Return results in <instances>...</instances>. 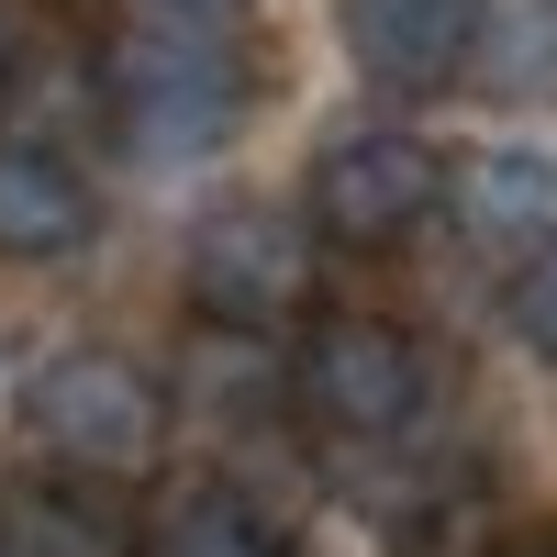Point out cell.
<instances>
[{
  "label": "cell",
  "instance_id": "obj_1",
  "mask_svg": "<svg viewBox=\"0 0 557 557\" xmlns=\"http://www.w3.org/2000/svg\"><path fill=\"white\" fill-rule=\"evenodd\" d=\"M89 101H101V123L123 134L134 168H212L257 112V67H246V45L223 23L146 0L89 57Z\"/></svg>",
  "mask_w": 557,
  "mask_h": 557
},
{
  "label": "cell",
  "instance_id": "obj_2",
  "mask_svg": "<svg viewBox=\"0 0 557 557\" xmlns=\"http://www.w3.org/2000/svg\"><path fill=\"white\" fill-rule=\"evenodd\" d=\"M424 401H435V357L401 312H312L290 335V412L335 457L424 435Z\"/></svg>",
  "mask_w": 557,
  "mask_h": 557
},
{
  "label": "cell",
  "instance_id": "obj_3",
  "mask_svg": "<svg viewBox=\"0 0 557 557\" xmlns=\"http://www.w3.org/2000/svg\"><path fill=\"white\" fill-rule=\"evenodd\" d=\"M23 435L67 480H146L168 446V391L123 346H57L23 368Z\"/></svg>",
  "mask_w": 557,
  "mask_h": 557
},
{
  "label": "cell",
  "instance_id": "obj_4",
  "mask_svg": "<svg viewBox=\"0 0 557 557\" xmlns=\"http://www.w3.org/2000/svg\"><path fill=\"white\" fill-rule=\"evenodd\" d=\"M312 278H323V235L301 223V201H212L178 246V301H190V323H223V335L301 323Z\"/></svg>",
  "mask_w": 557,
  "mask_h": 557
},
{
  "label": "cell",
  "instance_id": "obj_5",
  "mask_svg": "<svg viewBox=\"0 0 557 557\" xmlns=\"http://www.w3.org/2000/svg\"><path fill=\"white\" fill-rule=\"evenodd\" d=\"M446 190H457V168H446V146H424L412 123H357V134H335V146L312 157V178H301V223L323 246H412L424 223L446 212Z\"/></svg>",
  "mask_w": 557,
  "mask_h": 557
},
{
  "label": "cell",
  "instance_id": "obj_6",
  "mask_svg": "<svg viewBox=\"0 0 557 557\" xmlns=\"http://www.w3.org/2000/svg\"><path fill=\"white\" fill-rule=\"evenodd\" d=\"M335 34H346V67L368 89H391V101H435V89L469 78L480 0H346Z\"/></svg>",
  "mask_w": 557,
  "mask_h": 557
},
{
  "label": "cell",
  "instance_id": "obj_7",
  "mask_svg": "<svg viewBox=\"0 0 557 557\" xmlns=\"http://www.w3.org/2000/svg\"><path fill=\"white\" fill-rule=\"evenodd\" d=\"M101 235V190L57 134H12L0 123V268H57Z\"/></svg>",
  "mask_w": 557,
  "mask_h": 557
},
{
  "label": "cell",
  "instance_id": "obj_8",
  "mask_svg": "<svg viewBox=\"0 0 557 557\" xmlns=\"http://www.w3.org/2000/svg\"><path fill=\"white\" fill-rule=\"evenodd\" d=\"M457 212H469V235L491 246H546V223H557V146H535V134H502V146H480L469 168H457Z\"/></svg>",
  "mask_w": 557,
  "mask_h": 557
},
{
  "label": "cell",
  "instance_id": "obj_9",
  "mask_svg": "<svg viewBox=\"0 0 557 557\" xmlns=\"http://www.w3.org/2000/svg\"><path fill=\"white\" fill-rule=\"evenodd\" d=\"M178 401H190L201 424H268V412H290V357H278V335L190 323V346H178Z\"/></svg>",
  "mask_w": 557,
  "mask_h": 557
},
{
  "label": "cell",
  "instance_id": "obj_10",
  "mask_svg": "<svg viewBox=\"0 0 557 557\" xmlns=\"http://www.w3.org/2000/svg\"><path fill=\"white\" fill-rule=\"evenodd\" d=\"M134 557H290V535H278L235 480H178L157 513L134 524Z\"/></svg>",
  "mask_w": 557,
  "mask_h": 557
},
{
  "label": "cell",
  "instance_id": "obj_11",
  "mask_svg": "<svg viewBox=\"0 0 557 557\" xmlns=\"http://www.w3.org/2000/svg\"><path fill=\"white\" fill-rule=\"evenodd\" d=\"M469 89H491V101H513V112L557 101V0H480Z\"/></svg>",
  "mask_w": 557,
  "mask_h": 557
},
{
  "label": "cell",
  "instance_id": "obj_12",
  "mask_svg": "<svg viewBox=\"0 0 557 557\" xmlns=\"http://www.w3.org/2000/svg\"><path fill=\"white\" fill-rule=\"evenodd\" d=\"M502 323H513V346H524V357L557 368V235H546L513 278H502Z\"/></svg>",
  "mask_w": 557,
  "mask_h": 557
},
{
  "label": "cell",
  "instance_id": "obj_13",
  "mask_svg": "<svg viewBox=\"0 0 557 557\" xmlns=\"http://www.w3.org/2000/svg\"><path fill=\"white\" fill-rule=\"evenodd\" d=\"M12 67H23V34H12V12H0V89H12Z\"/></svg>",
  "mask_w": 557,
  "mask_h": 557
},
{
  "label": "cell",
  "instance_id": "obj_14",
  "mask_svg": "<svg viewBox=\"0 0 557 557\" xmlns=\"http://www.w3.org/2000/svg\"><path fill=\"white\" fill-rule=\"evenodd\" d=\"M168 12H201V23H223V12H235V0H168Z\"/></svg>",
  "mask_w": 557,
  "mask_h": 557
},
{
  "label": "cell",
  "instance_id": "obj_15",
  "mask_svg": "<svg viewBox=\"0 0 557 557\" xmlns=\"http://www.w3.org/2000/svg\"><path fill=\"white\" fill-rule=\"evenodd\" d=\"M535 557H557V546H535Z\"/></svg>",
  "mask_w": 557,
  "mask_h": 557
}]
</instances>
